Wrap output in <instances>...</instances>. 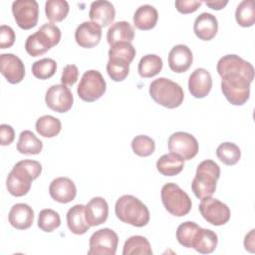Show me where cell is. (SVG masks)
Masks as SVG:
<instances>
[{"label":"cell","instance_id":"f1b7e54d","mask_svg":"<svg viewBox=\"0 0 255 255\" xmlns=\"http://www.w3.org/2000/svg\"><path fill=\"white\" fill-rule=\"evenodd\" d=\"M43 142L31 131L23 130L19 135L17 150L22 154H38L42 151Z\"/></svg>","mask_w":255,"mask_h":255},{"label":"cell","instance_id":"277c9868","mask_svg":"<svg viewBox=\"0 0 255 255\" xmlns=\"http://www.w3.org/2000/svg\"><path fill=\"white\" fill-rule=\"evenodd\" d=\"M149 95L156 104L167 109L178 108L184 99L182 88L166 78L153 80L149 85Z\"/></svg>","mask_w":255,"mask_h":255},{"label":"cell","instance_id":"b9f144b4","mask_svg":"<svg viewBox=\"0 0 255 255\" xmlns=\"http://www.w3.org/2000/svg\"><path fill=\"white\" fill-rule=\"evenodd\" d=\"M79 70L76 65H67L62 72L61 82L65 86H73L78 81Z\"/></svg>","mask_w":255,"mask_h":255},{"label":"cell","instance_id":"d590c367","mask_svg":"<svg viewBox=\"0 0 255 255\" xmlns=\"http://www.w3.org/2000/svg\"><path fill=\"white\" fill-rule=\"evenodd\" d=\"M57 70V63L51 58H43L33 63L32 74L40 80H47L53 77Z\"/></svg>","mask_w":255,"mask_h":255},{"label":"cell","instance_id":"7dc6e473","mask_svg":"<svg viewBox=\"0 0 255 255\" xmlns=\"http://www.w3.org/2000/svg\"><path fill=\"white\" fill-rule=\"evenodd\" d=\"M203 3L213 10H221L227 5L228 1H204Z\"/></svg>","mask_w":255,"mask_h":255},{"label":"cell","instance_id":"ab89813d","mask_svg":"<svg viewBox=\"0 0 255 255\" xmlns=\"http://www.w3.org/2000/svg\"><path fill=\"white\" fill-rule=\"evenodd\" d=\"M135 57V49L131 45V43L128 42H120L111 46L109 50V59L115 58L126 61L130 64Z\"/></svg>","mask_w":255,"mask_h":255},{"label":"cell","instance_id":"e575fe53","mask_svg":"<svg viewBox=\"0 0 255 255\" xmlns=\"http://www.w3.org/2000/svg\"><path fill=\"white\" fill-rule=\"evenodd\" d=\"M236 22L241 27H251L255 22V8L253 0H244L239 3L235 11Z\"/></svg>","mask_w":255,"mask_h":255},{"label":"cell","instance_id":"30bf717a","mask_svg":"<svg viewBox=\"0 0 255 255\" xmlns=\"http://www.w3.org/2000/svg\"><path fill=\"white\" fill-rule=\"evenodd\" d=\"M198 209L202 217L214 226L224 225L230 219L229 207L212 196L202 198Z\"/></svg>","mask_w":255,"mask_h":255},{"label":"cell","instance_id":"52a82bcc","mask_svg":"<svg viewBox=\"0 0 255 255\" xmlns=\"http://www.w3.org/2000/svg\"><path fill=\"white\" fill-rule=\"evenodd\" d=\"M160 196L164 208L171 215L181 217L191 210L192 202L190 197L175 183H165L161 188Z\"/></svg>","mask_w":255,"mask_h":255},{"label":"cell","instance_id":"d6986e66","mask_svg":"<svg viewBox=\"0 0 255 255\" xmlns=\"http://www.w3.org/2000/svg\"><path fill=\"white\" fill-rule=\"evenodd\" d=\"M89 17L91 22L99 27H107L114 22L116 17V10L114 5L106 0L94 1L91 3Z\"/></svg>","mask_w":255,"mask_h":255},{"label":"cell","instance_id":"603a6c76","mask_svg":"<svg viewBox=\"0 0 255 255\" xmlns=\"http://www.w3.org/2000/svg\"><path fill=\"white\" fill-rule=\"evenodd\" d=\"M9 223L18 230H25L31 227L34 220V210L26 203L14 204L8 215Z\"/></svg>","mask_w":255,"mask_h":255},{"label":"cell","instance_id":"5b68a950","mask_svg":"<svg viewBox=\"0 0 255 255\" xmlns=\"http://www.w3.org/2000/svg\"><path fill=\"white\" fill-rule=\"evenodd\" d=\"M61 40V30L53 23L42 25L37 32L28 36L25 50L32 57H38L48 52Z\"/></svg>","mask_w":255,"mask_h":255},{"label":"cell","instance_id":"7a4b0ae2","mask_svg":"<svg viewBox=\"0 0 255 255\" xmlns=\"http://www.w3.org/2000/svg\"><path fill=\"white\" fill-rule=\"evenodd\" d=\"M115 212L121 221L135 227L145 226L150 218L146 205L135 196L129 194H125L117 200Z\"/></svg>","mask_w":255,"mask_h":255},{"label":"cell","instance_id":"9a60e30c","mask_svg":"<svg viewBox=\"0 0 255 255\" xmlns=\"http://www.w3.org/2000/svg\"><path fill=\"white\" fill-rule=\"evenodd\" d=\"M0 71L10 84L20 83L25 76V67L22 60L11 53L0 55Z\"/></svg>","mask_w":255,"mask_h":255},{"label":"cell","instance_id":"484cf974","mask_svg":"<svg viewBox=\"0 0 255 255\" xmlns=\"http://www.w3.org/2000/svg\"><path fill=\"white\" fill-rule=\"evenodd\" d=\"M133 38V27L127 21H119L114 23L107 32V41L110 46L120 42L131 43Z\"/></svg>","mask_w":255,"mask_h":255},{"label":"cell","instance_id":"ba28073f","mask_svg":"<svg viewBox=\"0 0 255 255\" xmlns=\"http://www.w3.org/2000/svg\"><path fill=\"white\" fill-rule=\"evenodd\" d=\"M106 90L107 84L101 72L98 70H89L83 74L77 88V93L81 100L92 103L99 100L105 94Z\"/></svg>","mask_w":255,"mask_h":255},{"label":"cell","instance_id":"d4e9b609","mask_svg":"<svg viewBox=\"0 0 255 255\" xmlns=\"http://www.w3.org/2000/svg\"><path fill=\"white\" fill-rule=\"evenodd\" d=\"M217 243L218 237L214 231L200 227L194 235L191 248L201 254H209L215 250Z\"/></svg>","mask_w":255,"mask_h":255},{"label":"cell","instance_id":"f35d334b","mask_svg":"<svg viewBox=\"0 0 255 255\" xmlns=\"http://www.w3.org/2000/svg\"><path fill=\"white\" fill-rule=\"evenodd\" d=\"M107 72L113 81L122 82L129 73V64L120 59L110 58L107 64Z\"/></svg>","mask_w":255,"mask_h":255},{"label":"cell","instance_id":"83f0119b","mask_svg":"<svg viewBox=\"0 0 255 255\" xmlns=\"http://www.w3.org/2000/svg\"><path fill=\"white\" fill-rule=\"evenodd\" d=\"M184 166V159L176 153L161 155L156 161V169L164 176H174L181 172Z\"/></svg>","mask_w":255,"mask_h":255},{"label":"cell","instance_id":"cb8c5ba5","mask_svg":"<svg viewBox=\"0 0 255 255\" xmlns=\"http://www.w3.org/2000/svg\"><path fill=\"white\" fill-rule=\"evenodd\" d=\"M67 225L70 231L76 235L85 234L91 227L86 220L85 205L76 204L67 212Z\"/></svg>","mask_w":255,"mask_h":255},{"label":"cell","instance_id":"7402d4cb","mask_svg":"<svg viewBox=\"0 0 255 255\" xmlns=\"http://www.w3.org/2000/svg\"><path fill=\"white\" fill-rule=\"evenodd\" d=\"M193 31L196 37L200 40H212L218 31V22L216 17L207 12L199 14L194 21Z\"/></svg>","mask_w":255,"mask_h":255},{"label":"cell","instance_id":"7c38bea8","mask_svg":"<svg viewBox=\"0 0 255 255\" xmlns=\"http://www.w3.org/2000/svg\"><path fill=\"white\" fill-rule=\"evenodd\" d=\"M167 145L170 152L180 155L184 160L193 158L199 148L197 139L192 134L184 131L172 133L168 138Z\"/></svg>","mask_w":255,"mask_h":255},{"label":"cell","instance_id":"836d02e7","mask_svg":"<svg viewBox=\"0 0 255 255\" xmlns=\"http://www.w3.org/2000/svg\"><path fill=\"white\" fill-rule=\"evenodd\" d=\"M216 155L222 163L226 165H234L239 161L241 151L237 144L226 141L218 145L216 148Z\"/></svg>","mask_w":255,"mask_h":255},{"label":"cell","instance_id":"f546056e","mask_svg":"<svg viewBox=\"0 0 255 255\" xmlns=\"http://www.w3.org/2000/svg\"><path fill=\"white\" fill-rule=\"evenodd\" d=\"M162 65V59L159 56L147 54L139 60L137 71L141 78H151L160 73Z\"/></svg>","mask_w":255,"mask_h":255},{"label":"cell","instance_id":"8d00e7d4","mask_svg":"<svg viewBox=\"0 0 255 255\" xmlns=\"http://www.w3.org/2000/svg\"><path fill=\"white\" fill-rule=\"evenodd\" d=\"M61 225V218L57 211L46 208L40 211L38 216V227L45 232H52Z\"/></svg>","mask_w":255,"mask_h":255},{"label":"cell","instance_id":"8992f818","mask_svg":"<svg viewBox=\"0 0 255 255\" xmlns=\"http://www.w3.org/2000/svg\"><path fill=\"white\" fill-rule=\"evenodd\" d=\"M221 79V91L230 104L242 106L248 101L252 80L239 73H226Z\"/></svg>","mask_w":255,"mask_h":255},{"label":"cell","instance_id":"ffe728a7","mask_svg":"<svg viewBox=\"0 0 255 255\" xmlns=\"http://www.w3.org/2000/svg\"><path fill=\"white\" fill-rule=\"evenodd\" d=\"M193 55L191 50L183 44L175 45L168 54V66L174 73H184L192 65Z\"/></svg>","mask_w":255,"mask_h":255},{"label":"cell","instance_id":"4fadbf2b","mask_svg":"<svg viewBox=\"0 0 255 255\" xmlns=\"http://www.w3.org/2000/svg\"><path fill=\"white\" fill-rule=\"evenodd\" d=\"M45 102L48 108L57 113H67L73 106L74 98L70 89L63 85L51 86L45 96Z\"/></svg>","mask_w":255,"mask_h":255},{"label":"cell","instance_id":"9c48e42d","mask_svg":"<svg viewBox=\"0 0 255 255\" xmlns=\"http://www.w3.org/2000/svg\"><path fill=\"white\" fill-rule=\"evenodd\" d=\"M119 243L118 234L110 229L103 228L90 237L88 255H115Z\"/></svg>","mask_w":255,"mask_h":255},{"label":"cell","instance_id":"60d3db41","mask_svg":"<svg viewBox=\"0 0 255 255\" xmlns=\"http://www.w3.org/2000/svg\"><path fill=\"white\" fill-rule=\"evenodd\" d=\"M131 148L136 155L145 157L153 153L155 149V143L151 137L145 134H139L133 137L131 141Z\"/></svg>","mask_w":255,"mask_h":255},{"label":"cell","instance_id":"4dcf8cb0","mask_svg":"<svg viewBox=\"0 0 255 255\" xmlns=\"http://www.w3.org/2000/svg\"><path fill=\"white\" fill-rule=\"evenodd\" d=\"M35 127L37 132L44 137H54L58 135L62 129L61 121L50 115L40 117Z\"/></svg>","mask_w":255,"mask_h":255},{"label":"cell","instance_id":"74e56055","mask_svg":"<svg viewBox=\"0 0 255 255\" xmlns=\"http://www.w3.org/2000/svg\"><path fill=\"white\" fill-rule=\"evenodd\" d=\"M199 228L200 226L193 221H185L181 223L176 229V239L178 243L183 247L191 248L192 240Z\"/></svg>","mask_w":255,"mask_h":255},{"label":"cell","instance_id":"d6a6232c","mask_svg":"<svg viewBox=\"0 0 255 255\" xmlns=\"http://www.w3.org/2000/svg\"><path fill=\"white\" fill-rule=\"evenodd\" d=\"M70 7L65 0H48L45 3L46 17L52 23L63 21L68 13Z\"/></svg>","mask_w":255,"mask_h":255},{"label":"cell","instance_id":"f6af8a7d","mask_svg":"<svg viewBox=\"0 0 255 255\" xmlns=\"http://www.w3.org/2000/svg\"><path fill=\"white\" fill-rule=\"evenodd\" d=\"M15 138V131L9 125L2 124L0 126V143L1 145H9Z\"/></svg>","mask_w":255,"mask_h":255},{"label":"cell","instance_id":"8fae6325","mask_svg":"<svg viewBox=\"0 0 255 255\" xmlns=\"http://www.w3.org/2000/svg\"><path fill=\"white\" fill-rule=\"evenodd\" d=\"M12 13L17 25L29 30L38 23L39 5L35 0H17L12 3Z\"/></svg>","mask_w":255,"mask_h":255},{"label":"cell","instance_id":"e0dca14e","mask_svg":"<svg viewBox=\"0 0 255 255\" xmlns=\"http://www.w3.org/2000/svg\"><path fill=\"white\" fill-rule=\"evenodd\" d=\"M50 196L57 202L69 203L75 199L77 188L74 181L68 177H57L49 186Z\"/></svg>","mask_w":255,"mask_h":255},{"label":"cell","instance_id":"2e32d148","mask_svg":"<svg viewBox=\"0 0 255 255\" xmlns=\"http://www.w3.org/2000/svg\"><path fill=\"white\" fill-rule=\"evenodd\" d=\"M212 88L210 73L204 68L195 69L188 79V90L191 96L196 99L205 98Z\"/></svg>","mask_w":255,"mask_h":255},{"label":"cell","instance_id":"5bb4252c","mask_svg":"<svg viewBox=\"0 0 255 255\" xmlns=\"http://www.w3.org/2000/svg\"><path fill=\"white\" fill-rule=\"evenodd\" d=\"M216 69L220 77L226 73H239L252 81L254 79L253 66L237 55H225L220 58L217 62Z\"/></svg>","mask_w":255,"mask_h":255},{"label":"cell","instance_id":"44dd1931","mask_svg":"<svg viewBox=\"0 0 255 255\" xmlns=\"http://www.w3.org/2000/svg\"><path fill=\"white\" fill-rule=\"evenodd\" d=\"M86 220L90 226H98L106 222L109 215V205L103 197L92 198L85 206Z\"/></svg>","mask_w":255,"mask_h":255},{"label":"cell","instance_id":"4316f807","mask_svg":"<svg viewBox=\"0 0 255 255\" xmlns=\"http://www.w3.org/2000/svg\"><path fill=\"white\" fill-rule=\"evenodd\" d=\"M158 20L157 10L148 4L139 6L133 14V24L139 30H150L155 27Z\"/></svg>","mask_w":255,"mask_h":255},{"label":"cell","instance_id":"ee69618b","mask_svg":"<svg viewBox=\"0 0 255 255\" xmlns=\"http://www.w3.org/2000/svg\"><path fill=\"white\" fill-rule=\"evenodd\" d=\"M201 4H202L201 1H195V0H176L174 2L175 8L181 14L193 13L201 6Z\"/></svg>","mask_w":255,"mask_h":255},{"label":"cell","instance_id":"7bdbcfd3","mask_svg":"<svg viewBox=\"0 0 255 255\" xmlns=\"http://www.w3.org/2000/svg\"><path fill=\"white\" fill-rule=\"evenodd\" d=\"M15 42V32L7 25L0 27V49H6L13 46Z\"/></svg>","mask_w":255,"mask_h":255},{"label":"cell","instance_id":"1f68e13d","mask_svg":"<svg viewBox=\"0 0 255 255\" xmlns=\"http://www.w3.org/2000/svg\"><path fill=\"white\" fill-rule=\"evenodd\" d=\"M132 254H145L151 255L152 250L148 240L140 235L130 236L126 240L123 249V255H132Z\"/></svg>","mask_w":255,"mask_h":255},{"label":"cell","instance_id":"bcb514c9","mask_svg":"<svg viewBox=\"0 0 255 255\" xmlns=\"http://www.w3.org/2000/svg\"><path fill=\"white\" fill-rule=\"evenodd\" d=\"M254 229H252L248 234H246L244 239V247L247 251L253 253L255 247V239H254Z\"/></svg>","mask_w":255,"mask_h":255},{"label":"cell","instance_id":"6da1fadb","mask_svg":"<svg viewBox=\"0 0 255 255\" xmlns=\"http://www.w3.org/2000/svg\"><path fill=\"white\" fill-rule=\"evenodd\" d=\"M42 172V164L37 160L24 159L18 161L8 174L6 187L8 192L16 197L26 195L32 181L39 177Z\"/></svg>","mask_w":255,"mask_h":255},{"label":"cell","instance_id":"3957f363","mask_svg":"<svg viewBox=\"0 0 255 255\" xmlns=\"http://www.w3.org/2000/svg\"><path fill=\"white\" fill-rule=\"evenodd\" d=\"M219 177L220 167L215 161L211 159L201 161L196 168L195 176L191 182L192 192L199 199L211 197L216 190V183Z\"/></svg>","mask_w":255,"mask_h":255},{"label":"cell","instance_id":"ac0fdd59","mask_svg":"<svg viewBox=\"0 0 255 255\" xmlns=\"http://www.w3.org/2000/svg\"><path fill=\"white\" fill-rule=\"evenodd\" d=\"M102 38V28L91 21L80 24L75 31V40L82 48H93L97 46Z\"/></svg>","mask_w":255,"mask_h":255}]
</instances>
